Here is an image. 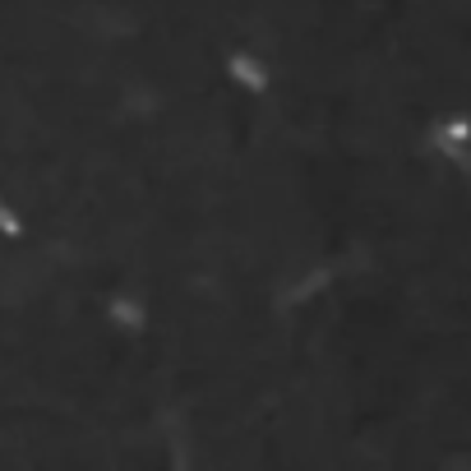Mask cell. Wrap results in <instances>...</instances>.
Segmentation results:
<instances>
[{"label":"cell","instance_id":"obj_1","mask_svg":"<svg viewBox=\"0 0 471 471\" xmlns=\"http://www.w3.org/2000/svg\"><path fill=\"white\" fill-rule=\"evenodd\" d=\"M227 70L240 79L245 88H254V93H263V88H269V74H263V65H259L254 56H245V51H236V56L227 60Z\"/></svg>","mask_w":471,"mask_h":471}]
</instances>
